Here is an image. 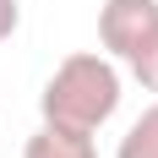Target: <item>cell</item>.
Wrapping results in <instances>:
<instances>
[{"label":"cell","mask_w":158,"mask_h":158,"mask_svg":"<svg viewBox=\"0 0 158 158\" xmlns=\"http://www.w3.org/2000/svg\"><path fill=\"white\" fill-rule=\"evenodd\" d=\"M126 65H131V77L142 82V93H158V33L147 38L142 49H136V55H131Z\"/></svg>","instance_id":"obj_5"},{"label":"cell","mask_w":158,"mask_h":158,"mask_svg":"<svg viewBox=\"0 0 158 158\" xmlns=\"http://www.w3.org/2000/svg\"><path fill=\"white\" fill-rule=\"evenodd\" d=\"M16 22H22V6H16V0H0V44L16 33Z\"/></svg>","instance_id":"obj_6"},{"label":"cell","mask_w":158,"mask_h":158,"mask_svg":"<svg viewBox=\"0 0 158 158\" xmlns=\"http://www.w3.org/2000/svg\"><path fill=\"white\" fill-rule=\"evenodd\" d=\"M22 158H98L93 147V131H71V126H38L22 147Z\"/></svg>","instance_id":"obj_3"},{"label":"cell","mask_w":158,"mask_h":158,"mask_svg":"<svg viewBox=\"0 0 158 158\" xmlns=\"http://www.w3.org/2000/svg\"><path fill=\"white\" fill-rule=\"evenodd\" d=\"M49 126H71V131H98L109 126L114 109H120V71H114L109 55H65L55 65V77L44 82V98H38Z\"/></svg>","instance_id":"obj_1"},{"label":"cell","mask_w":158,"mask_h":158,"mask_svg":"<svg viewBox=\"0 0 158 158\" xmlns=\"http://www.w3.org/2000/svg\"><path fill=\"white\" fill-rule=\"evenodd\" d=\"M114 158H158V104H147V109L131 120V131L120 136Z\"/></svg>","instance_id":"obj_4"},{"label":"cell","mask_w":158,"mask_h":158,"mask_svg":"<svg viewBox=\"0 0 158 158\" xmlns=\"http://www.w3.org/2000/svg\"><path fill=\"white\" fill-rule=\"evenodd\" d=\"M158 33V0H104L98 6V44L109 60H131Z\"/></svg>","instance_id":"obj_2"}]
</instances>
